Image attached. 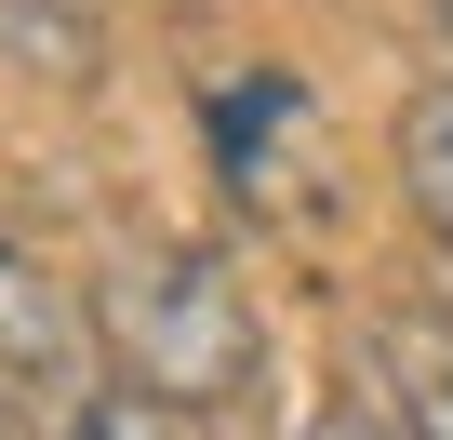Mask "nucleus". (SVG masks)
Returning a JSON list of instances; mask_svg holds the SVG:
<instances>
[{"label":"nucleus","instance_id":"f257e3e1","mask_svg":"<svg viewBox=\"0 0 453 440\" xmlns=\"http://www.w3.org/2000/svg\"><path fill=\"white\" fill-rule=\"evenodd\" d=\"M94 334H107V387H147L160 413H241L267 387V320L213 241H120L94 281Z\"/></svg>","mask_w":453,"mask_h":440},{"label":"nucleus","instance_id":"f03ea898","mask_svg":"<svg viewBox=\"0 0 453 440\" xmlns=\"http://www.w3.org/2000/svg\"><path fill=\"white\" fill-rule=\"evenodd\" d=\"M0 387H14L27 427H67L94 387H107V334H94V294L54 281L14 228H0Z\"/></svg>","mask_w":453,"mask_h":440},{"label":"nucleus","instance_id":"7ed1b4c3","mask_svg":"<svg viewBox=\"0 0 453 440\" xmlns=\"http://www.w3.org/2000/svg\"><path fill=\"white\" fill-rule=\"evenodd\" d=\"M213 174H226V200L254 228H320L334 213V160L307 134V81H280V67L226 81L213 94Z\"/></svg>","mask_w":453,"mask_h":440},{"label":"nucleus","instance_id":"20e7f679","mask_svg":"<svg viewBox=\"0 0 453 440\" xmlns=\"http://www.w3.org/2000/svg\"><path fill=\"white\" fill-rule=\"evenodd\" d=\"M387 160H400V200H413V228H426V254H440V281H453V81H426V94L400 107V134H387Z\"/></svg>","mask_w":453,"mask_h":440},{"label":"nucleus","instance_id":"39448f33","mask_svg":"<svg viewBox=\"0 0 453 440\" xmlns=\"http://www.w3.org/2000/svg\"><path fill=\"white\" fill-rule=\"evenodd\" d=\"M373 374H387V413L413 440H453V320H387L373 334Z\"/></svg>","mask_w":453,"mask_h":440},{"label":"nucleus","instance_id":"423d86ee","mask_svg":"<svg viewBox=\"0 0 453 440\" xmlns=\"http://www.w3.org/2000/svg\"><path fill=\"white\" fill-rule=\"evenodd\" d=\"M0 54L54 67V81H94L107 67V27H94V0H0Z\"/></svg>","mask_w":453,"mask_h":440},{"label":"nucleus","instance_id":"0eeeda50","mask_svg":"<svg viewBox=\"0 0 453 440\" xmlns=\"http://www.w3.org/2000/svg\"><path fill=\"white\" fill-rule=\"evenodd\" d=\"M54 440H187V413H160L147 387H94V400H81Z\"/></svg>","mask_w":453,"mask_h":440},{"label":"nucleus","instance_id":"6e6552de","mask_svg":"<svg viewBox=\"0 0 453 440\" xmlns=\"http://www.w3.org/2000/svg\"><path fill=\"white\" fill-rule=\"evenodd\" d=\"M307 440H413V427H387V413H360V400H334V413H320Z\"/></svg>","mask_w":453,"mask_h":440},{"label":"nucleus","instance_id":"1a4fd4ad","mask_svg":"<svg viewBox=\"0 0 453 440\" xmlns=\"http://www.w3.org/2000/svg\"><path fill=\"white\" fill-rule=\"evenodd\" d=\"M0 440H27V413H14V387H0Z\"/></svg>","mask_w":453,"mask_h":440},{"label":"nucleus","instance_id":"9d476101","mask_svg":"<svg viewBox=\"0 0 453 440\" xmlns=\"http://www.w3.org/2000/svg\"><path fill=\"white\" fill-rule=\"evenodd\" d=\"M440 54H453V0H440ZM440 81H453V67H440Z\"/></svg>","mask_w":453,"mask_h":440}]
</instances>
